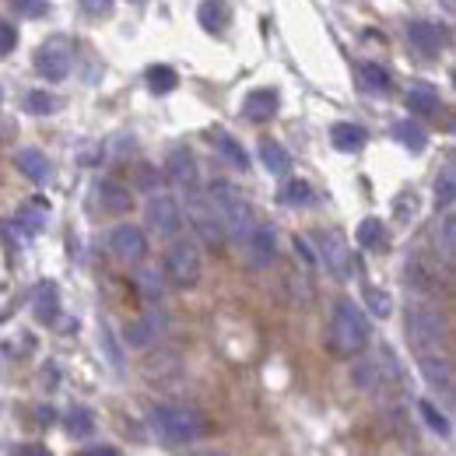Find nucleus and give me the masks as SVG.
<instances>
[{
	"label": "nucleus",
	"mask_w": 456,
	"mask_h": 456,
	"mask_svg": "<svg viewBox=\"0 0 456 456\" xmlns=\"http://www.w3.org/2000/svg\"><path fill=\"white\" fill-rule=\"evenodd\" d=\"M159 330H162V323H159L155 316H144V320H137V323L126 327V344H130V347H144V344L155 341Z\"/></svg>",
	"instance_id": "a878e982"
},
{
	"label": "nucleus",
	"mask_w": 456,
	"mask_h": 456,
	"mask_svg": "<svg viewBox=\"0 0 456 456\" xmlns=\"http://www.w3.org/2000/svg\"><path fill=\"white\" fill-rule=\"evenodd\" d=\"M81 456H119L113 446H92V450H85Z\"/></svg>",
	"instance_id": "37998d69"
},
{
	"label": "nucleus",
	"mask_w": 456,
	"mask_h": 456,
	"mask_svg": "<svg viewBox=\"0 0 456 456\" xmlns=\"http://www.w3.org/2000/svg\"><path fill=\"white\" fill-rule=\"evenodd\" d=\"M186 222L193 225L197 239H200L204 246L218 249V246L225 242V228H222V218H218V211L211 208L208 193H200V190H190V193H186Z\"/></svg>",
	"instance_id": "39448f33"
},
{
	"label": "nucleus",
	"mask_w": 456,
	"mask_h": 456,
	"mask_svg": "<svg viewBox=\"0 0 456 456\" xmlns=\"http://www.w3.org/2000/svg\"><path fill=\"white\" fill-rule=\"evenodd\" d=\"M14 166H18V172H25L32 183H46L50 179V159L39 148H21L14 155Z\"/></svg>",
	"instance_id": "aec40b11"
},
{
	"label": "nucleus",
	"mask_w": 456,
	"mask_h": 456,
	"mask_svg": "<svg viewBox=\"0 0 456 456\" xmlns=\"http://www.w3.org/2000/svg\"><path fill=\"white\" fill-rule=\"evenodd\" d=\"M148 85H151V92L166 95V92H175L179 77H175V70H172V67H151V70H148Z\"/></svg>",
	"instance_id": "c9c22d12"
},
{
	"label": "nucleus",
	"mask_w": 456,
	"mask_h": 456,
	"mask_svg": "<svg viewBox=\"0 0 456 456\" xmlns=\"http://www.w3.org/2000/svg\"><path fill=\"white\" fill-rule=\"evenodd\" d=\"M81 7L92 14V18H106L113 11V0H81Z\"/></svg>",
	"instance_id": "ea45409f"
},
{
	"label": "nucleus",
	"mask_w": 456,
	"mask_h": 456,
	"mask_svg": "<svg viewBox=\"0 0 456 456\" xmlns=\"http://www.w3.org/2000/svg\"><path fill=\"white\" fill-rule=\"evenodd\" d=\"M394 137H397L403 148H411L414 155L425 151V144H428V137H425V130H421L418 123H397V126H394Z\"/></svg>",
	"instance_id": "cd10ccee"
},
{
	"label": "nucleus",
	"mask_w": 456,
	"mask_h": 456,
	"mask_svg": "<svg viewBox=\"0 0 456 456\" xmlns=\"http://www.w3.org/2000/svg\"><path fill=\"white\" fill-rule=\"evenodd\" d=\"M418 369L425 376V383L432 390H443V394H453V365L446 354L439 351H428V354H418Z\"/></svg>",
	"instance_id": "f8f14e48"
},
{
	"label": "nucleus",
	"mask_w": 456,
	"mask_h": 456,
	"mask_svg": "<svg viewBox=\"0 0 456 456\" xmlns=\"http://www.w3.org/2000/svg\"><path fill=\"white\" fill-rule=\"evenodd\" d=\"M137 285H141V291H144V298H148V302L162 298V281H159V274L144 271V274H137Z\"/></svg>",
	"instance_id": "4c0bfd02"
},
{
	"label": "nucleus",
	"mask_w": 456,
	"mask_h": 456,
	"mask_svg": "<svg viewBox=\"0 0 456 456\" xmlns=\"http://www.w3.org/2000/svg\"><path fill=\"white\" fill-rule=\"evenodd\" d=\"M46 215H50V204L46 200H28V204L18 208V225L25 228L28 235H36V232H43V225H46Z\"/></svg>",
	"instance_id": "b1692460"
},
{
	"label": "nucleus",
	"mask_w": 456,
	"mask_h": 456,
	"mask_svg": "<svg viewBox=\"0 0 456 456\" xmlns=\"http://www.w3.org/2000/svg\"><path fill=\"white\" fill-rule=\"evenodd\" d=\"M316 242H320V256L330 267V274H338L341 281H347L354 274V267H358L354 256H351V249H347V242H344L338 232H320Z\"/></svg>",
	"instance_id": "6e6552de"
},
{
	"label": "nucleus",
	"mask_w": 456,
	"mask_h": 456,
	"mask_svg": "<svg viewBox=\"0 0 456 456\" xmlns=\"http://www.w3.org/2000/svg\"><path fill=\"white\" fill-rule=\"evenodd\" d=\"M358 81H362L369 92H387V88H390V70L379 67V63H362V67H358Z\"/></svg>",
	"instance_id": "bb28decb"
},
{
	"label": "nucleus",
	"mask_w": 456,
	"mask_h": 456,
	"mask_svg": "<svg viewBox=\"0 0 456 456\" xmlns=\"http://www.w3.org/2000/svg\"><path fill=\"white\" fill-rule=\"evenodd\" d=\"M330 344L338 354H358L365 344H369V323H365V313L341 298L334 305V320H330Z\"/></svg>",
	"instance_id": "7ed1b4c3"
},
{
	"label": "nucleus",
	"mask_w": 456,
	"mask_h": 456,
	"mask_svg": "<svg viewBox=\"0 0 456 456\" xmlns=\"http://www.w3.org/2000/svg\"><path fill=\"white\" fill-rule=\"evenodd\" d=\"M197 21H200V28H204V32H211V36L225 32V28H228L225 0H204V4L197 7Z\"/></svg>",
	"instance_id": "412c9836"
},
{
	"label": "nucleus",
	"mask_w": 456,
	"mask_h": 456,
	"mask_svg": "<svg viewBox=\"0 0 456 456\" xmlns=\"http://www.w3.org/2000/svg\"><path fill=\"white\" fill-rule=\"evenodd\" d=\"M99 204H102V211H110V215H126V211L134 208V193H130L123 183H116V179H102V183H99Z\"/></svg>",
	"instance_id": "f3484780"
},
{
	"label": "nucleus",
	"mask_w": 456,
	"mask_h": 456,
	"mask_svg": "<svg viewBox=\"0 0 456 456\" xmlns=\"http://www.w3.org/2000/svg\"><path fill=\"white\" fill-rule=\"evenodd\" d=\"M208 200H211V208H215V211H218V218H222L225 239H235V242L242 246V242H246V235H249V228L256 225V222H253L249 204L242 200V193H239L232 183L215 179V183L208 186Z\"/></svg>",
	"instance_id": "f03ea898"
},
{
	"label": "nucleus",
	"mask_w": 456,
	"mask_h": 456,
	"mask_svg": "<svg viewBox=\"0 0 456 456\" xmlns=\"http://www.w3.org/2000/svg\"><path fill=\"white\" fill-rule=\"evenodd\" d=\"M453 197H456V175H453V166H446L443 175L436 179V204L446 211V208H453Z\"/></svg>",
	"instance_id": "2f4dec72"
},
{
	"label": "nucleus",
	"mask_w": 456,
	"mask_h": 456,
	"mask_svg": "<svg viewBox=\"0 0 456 456\" xmlns=\"http://www.w3.org/2000/svg\"><path fill=\"white\" fill-rule=\"evenodd\" d=\"M99 344H102V351H106V358H110V365L113 369H123V354H119V347H116V338L110 327H102L99 330Z\"/></svg>",
	"instance_id": "e433bc0d"
},
{
	"label": "nucleus",
	"mask_w": 456,
	"mask_h": 456,
	"mask_svg": "<svg viewBox=\"0 0 456 456\" xmlns=\"http://www.w3.org/2000/svg\"><path fill=\"white\" fill-rule=\"evenodd\" d=\"M67 428H70V436H77V439L92 436V428H95L92 411H88V407H74V411L67 414Z\"/></svg>",
	"instance_id": "f704fd0d"
},
{
	"label": "nucleus",
	"mask_w": 456,
	"mask_h": 456,
	"mask_svg": "<svg viewBox=\"0 0 456 456\" xmlns=\"http://www.w3.org/2000/svg\"><path fill=\"white\" fill-rule=\"evenodd\" d=\"M309 200H313V186L305 179H288L285 186H281V204H288V208L309 204Z\"/></svg>",
	"instance_id": "c756f323"
},
{
	"label": "nucleus",
	"mask_w": 456,
	"mask_h": 456,
	"mask_svg": "<svg viewBox=\"0 0 456 456\" xmlns=\"http://www.w3.org/2000/svg\"><path fill=\"white\" fill-rule=\"evenodd\" d=\"M148 225L155 228L162 239H172L179 225H183V208L175 204V197L169 193H159L148 200Z\"/></svg>",
	"instance_id": "9b49d317"
},
{
	"label": "nucleus",
	"mask_w": 456,
	"mask_h": 456,
	"mask_svg": "<svg viewBox=\"0 0 456 456\" xmlns=\"http://www.w3.org/2000/svg\"><path fill=\"white\" fill-rule=\"evenodd\" d=\"M193 456H228V453H222V450H204V453H193Z\"/></svg>",
	"instance_id": "a18cd8bd"
},
{
	"label": "nucleus",
	"mask_w": 456,
	"mask_h": 456,
	"mask_svg": "<svg viewBox=\"0 0 456 456\" xmlns=\"http://www.w3.org/2000/svg\"><path fill=\"white\" fill-rule=\"evenodd\" d=\"M14 43H18V32L7 21H0V57H7L14 50Z\"/></svg>",
	"instance_id": "58836bf2"
},
{
	"label": "nucleus",
	"mask_w": 456,
	"mask_h": 456,
	"mask_svg": "<svg viewBox=\"0 0 456 456\" xmlns=\"http://www.w3.org/2000/svg\"><path fill=\"white\" fill-rule=\"evenodd\" d=\"M295 249H298V253H302V260H305V264H309V267H313V264H316V256H313V249H309V246H305V239H295Z\"/></svg>",
	"instance_id": "79ce46f5"
},
{
	"label": "nucleus",
	"mask_w": 456,
	"mask_h": 456,
	"mask_svg": "<svg viewBox=\"0 0 456 456\" xmlns=\"http://www.w3.org/2000/svg\"><path fill=\"white\" fill-rule=\"evenodd\" d=\"M260 162H264V169L274 172V175H285L291 169V155H288L278 141H271V137L260 141Z\"/></svg>",
	"instance_id": "4be33fe9"
},
{
	"label": "nucleus",
	"mask_w": 456,
	"mask_h": 456,
	"mask_svg": "<svg viewBox=\"0 0 456 456\" xmlns=\"http://www.w3.org/2000/svg\"><path fill=\"white\" fill-rule=\"evenodd\" d=\"M208 141L215 144V151H218V155L225 159L232 169H242V172L249 169V155H246V148H242V144H239V141H235V137H232L228 130L215 126V130L208 134Z\"/></svg>",
	"instance_id": "dca6fc26"
},
{
	"label": "nucleus",
	"mask_w": 456,
	"mask_h": 456,
	"mask_svg": "<svg viewBox=\"0 0 456 456\" xmlns=\"http://www.w3.org/2000/svg\"><path fill=\"white\" fill-rule=\"evenodd\" d=\"M365 305H369V313L379 316V320H387V316L394 313V298H390L383 288H365Z\"/></svg>",
	"instance_id": "473e14b6"
},
{
	"label": "nucleus",
	"mask_w": 456,
	"mask_h": 456,
	"mask_svg": "<svg viewBox=\"0 0 456 456\" xmlns=\"http://www.w3.org/2000/svg\"><path fill=\"white\" fill-rule=\"evenodd\" d=\"M166 175H169L172 186H179L183 193L200 190V169H197V162H193L190 151H172L169 162H166Z\"/></svg>",
	"instance_id": "4468645a"
},
{
	"label": "nucleus",
	"mask_w": 456,
	"mask_h": 456,
	"mask_svg": "<svg viewBox=\"0 0 456 456\" xmlns=\"http://www.w3.org/2000/svg\"><path fill=\"white\" fill-rule=\"evenodd\" d=\"M407 338H411L418 354L439 351L446 341V320L428 305H411L407 309Z\"/></svg>",
	"instance_id": "20e7f679"
},
{
	"label": "nucleus",
	"mask_w": 456,
	"mask_h": 456,
	"mask_svg": "<svg viewBox=\"0 0 456 456\" xmlns=\"http://www.w3.org/2000/svg\"><path fill=\"white\" fill-rule=\"evenodd\" d=\"M25 110L32 116H50L60 110V99L50 95V92H28V95H25Z\"/></svg>",
	"instance_id": "7c9ffc66"
},
{
	"label": "nucleus",
	"mask_w": 456,
	"mask_h": 456,
	"mask_svg": "<svg viewBox=\"0 0 456 456\" xmlns=\"http://www.w3.org/2000/svg\"><path fill=\"white\" fill-rule=\"evenodd\" d=\"M407 39H411V46H414L421 57H439V53L446 50V43H450V32H446L443 25H436V21L418 18V21L407 25Z\"/></svg>",
	"instance_id": "9d476101"
},
{
	"label": "nucleus",
	"mask_w": 456,
	"mask_h": 456,
	"mask_svg": "<svg viewBox=\"0 0 456 456\" xmlns=\"http://www.w3.org/2000/svg\"><path fill=\"white\" fill-rule=\"evenodd\" d=\"M354 239H358L362 249H383L387 246V228H383L379 218H365L354 232Z\"/></svg>",
	"instance_id": "393cba45"
},
{
	"label": "nucleus",
	"mask_w": 456,
	"mask_h": 456,
	"mask_svg": "<svg viewBox=\"0 0 456 456\" xmlns=\"http://www.w3.org/2000/svg\"><path fill=\"white\" fill-rule=\"evenodd\" d=\"M0 99H4V92H0Z\"/></svg>",
	"instance_id": "49530a36"
},
{
	"label": "nucleus",
	"mask_w": 456,
	"mask_h": 456,
	"mask_svg": "<svg viewBox=\"0 0 456 456\" xmlns=\"http://www.w3.org/2000/svg\"><path fill=\"white\" fill-rule=\"evenodd\" d=\"M436 246L443 249V260L453 264L456 260V218L453 215L443 218V228H439V235H436Z\"/></svg>",
	"instance_id": "c85d7f7f"
},
{
	"label": "nucleus",
	"mask_w": 456,
	"mask_h": 456,
	"mask_svg": "<svg viewBox=\"0 0 456 456\" xmlns=\"http://www.w3.org/2000/svg\"><path fill=\"white\" fill-rule=\"evenodd\" d=\"M110 249H113V256L119 264L134 267V264H141L148 256V239H144V232L137 225H119L110 235Z\"/></svg>",
	"instance_id": "1a4fd4ad"
},
{
	"label": "nucleus",
	"mask_w": 456,
	"mask_h": 456,
	"mask_svg": "<svg viewBox=\"0 0 456 456\" xmlns=\"http://www.w3.org/2000/svg\"><path fill=\"white\" fill-rule=\"evenodd\" d=\"M32 316L39 323H53L60 316V291L53 281H43V285L36 288V295H32Z\"/></svg>",
	"instance_id": "6ab92c4d"
},
{
	"label": "nucleus",
	"mask_w": 456,
	"mask_h": 456,
	"mask_svg": "<svg viewBox=\"0 0 456 456\" xmlns=\"http://www.w3.org/2000/svg\"><path fill=\"white\" fill-rule=\"evenodd\" d=\"M246 256L253 267H267L274 260V249H278V239H274V228L271 225H253L246 235Z\"/></svg>",
	"instance_id": "ddd939ff"
},
{
	"label": "nucleus",
	"mask_w": 456,
	"mask_h": 456,
	"mask_svg": "<svg viewBox=\"0 0 456 456\" xmlns=\"http://www.w3.org/2000/svg\"><path fill=\"white\" fill-rule=\"evenodd\" d=\"M418 411H421V418H425V425L432 428V432H439V436H450V421H446V414L432 403V400H418Z\"/></svg>",
	"instance_id": "72a5a7b5"
},
{
	"label": "nucleus",
	"mask_w": 456,
	"mask_h": 456,
	"mask_svg": "<svg viewBox=\"0 0 456 456\" xmlns=\"http://www.w3.org/2000/svg\"><path fill=\"white\" fill-rule=\"evenodd\" d=\"M166 278L175 288H193L200 281V249L193 242H172L166 253Z\"/></svg>",
	"instance_id": "423d86ee"
},
{
	"label": "nucleus",
	"mask_w": 456,
	"mask_h": 456,
	"mask_svg": "<svg viewBox=\"0 0 456 456\" xmlns=\"http://www.w3.org/2000/svg\"><path fill=\"white\" fill-rule=\"evenodd\" d=\"M14 456H53L46 446H39V443H25V446H18V453Z\"/></svg>",
	"instance_id": "a19ab883"
},
{
	"label": "nucleus",
	"mask_w": 456,
	"mask_h": 456,
	"mask_svg": "<svg viewBox=\"0 0 456 456\" xmlns=\"http://www.w3.org/2000/svg\"><path fill=\"white\" fill-rule=\"evenodd\" d=\"M151 428L162 443L169 446H186V443H197L204 432H208V421L190 411V407H175V403H159L151 407Z\"/></svg>",
	"instance_id": "f257e3e1"
},
{
	"label": "nucleus",
	"mask_w": 456,
	"mask_h": 456,
	"mask_svg": "<svg viewBox=\"0 0 456 456\" xmlns=\"http://www.w3.org/2000/svg\"><path fill=\"white\" fill-rule=\"evenodd\" d=\"M330 141H334L338 151H362L369 137H365V130L354 126V123H338V126L330 130Z\"/></svg>",
	"instance_id": "5701e85b"
},
{
	"label": "nucleus",
	"mask_w": 456,
	"mask_h": 456,
	"mask_svg": "<svg viewBox=\"0 0 456 456\" xmlns=\"http://www.w3.org/2000/svg\"><path fill=\"white\" fill-rule=\"evenodd\" d=\"M439 106H443L439 88H432V85H425V81H414V85L407 88V110H411V113L436 116L439 113Z\"/></svg>",
	"instance_id": "a211bd4d"
},
{
	"label": "nucleus",
	"mask_w": 456,
	"mask_h": 456,
	"mask_svg": "<svg viewBox=\"0 0 456 456\" xmlns=\"http://www.w3.org/2000/svg\"><path fill=\"white\" fill-rule=\"evenodd\" d=\"M70 63H74V46L70 39L53 36L46 39L39 50H36V70L46 77V81H63L70 74Z\"/></svg>",
	"instance_id": "0eeeda50"
},
{
	"label": "nucleus",
	"mask_w": 456,
	"mask_h": 456,
	"mask_svg": "<svg viewBox=\"0 0 456 456\" xmlns=\"http://www.w3.org/2000/svg\"><path fill=\"white\" fill-rule=\"evenodd\" d=\"M18 4H21L28 14H39V11H43V0H18Z\"/></svg>",
	"instance_id": "c03bdc74"
},
{
	"label": "nucleus",
	"mask_w": 456,
	"mask_h": 456,
	"mask_svg": "<svg viewBox=\"0 0 456 456\" xmlns=\"http://www.w3.org/2000/svg\"><path fill=\"white\" fill-rule=\"evenodd\" d=\"M278 113V92L274 88H256L242 99V116L253 119V123H267Z\"/></svg>",
	"instance_id": "2eb2a0df"
}]
</instances>
